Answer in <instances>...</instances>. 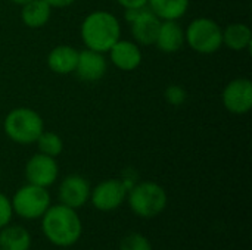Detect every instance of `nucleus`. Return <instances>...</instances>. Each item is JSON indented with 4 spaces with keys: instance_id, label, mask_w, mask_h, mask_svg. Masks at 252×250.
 I'll return each instance as SVG.
<instances>
[{
    "instance_id": "2",
    "label": "nucleus",
    "mask_w": 252,
    "mask_h": 250,
    "mask_svg": "<svg viewBox=\"0 0 252 250\" xmlns=\"http://www.w3.org/2000/svg\"><path fill=\"white\" fill-rule=\"evenodd\" d=\"M80 35L87 49L106 53L121 38V24L108 10H93L83 19Z\"/></svg>"
},
{
    "instance_id": "19",
    "label": "nucleus",
    "mask_w": 252,
    "mask_h": 250,
    "mask_svg": "<svg viewBox=\"0 0 252 250\" xmlns=\"http://www.w3.org/2000/svg\"><path fill=\"white\" fill-rule=\"evenodd\" d=\"M31 234L22 225H6L0 230V250H30Z\"/></svg>"
},
{
    "instance_id": "18",
    "label": "nucleus",
    "mask_w": 252,
    "mask_h": 250,
    "mask_svg": "<svg viewBox=\"0 0 252 250\" xmlns=\"http://www.w3.org/2000/svg\"><path fill=\"white\" fill-rule=\"evenodd\" d=\"M190 0H148V7L161 21H179L189 9Z\"/></svg>"
},
{
    "instance_id": "12",
    "label": "nucleus",
    "mask_w": 252,
    "mask_h": 250,
    "mask_svg": "<svg viewBox=\"0 0 252 250\" xmlns=\"http://www.w3.org/2000/svg\"><path fill=\"white\" fill-rule=\"evenodd\" d=\"M106 69H108V63H106L103 53L87 49V47L78 52V60H77V66L74 72L81 81H86V83L99 81L105 77Z\"/></svg>"
},
{
    "instance_id": "1",
    "label": "nucleus",
    "mask_w": 252,
    "mask_h": 250,
    "mask_svg": "<svg viewBox=\"0 0 252 250\" xmlns=\"http://www.w3.org/2000/svg\"><path fill=\"white\" fill-rule=\"evenodd\" d=\"M40 220L43 234L53 246L71 248L83 234V222L77 209L62 203L50 205Z\"/></svg>"
},
{
    "instance_id": "26",
    "label": "nucleus",
    "mask_w": 252,
    "mask_h": 250,
    "mask_svg": "<svg viewBox=\"0 0 252 250\" xmlns=\"http://www.w3.org/2000/svg\"><path fill=\"white\" fill-rule=\"evenodd\" d=\"M13 4H19V6H22V4H25V3H28V1H31V0H10Z\"/></svg>"
},
{
    "instance_id": "7",
    "label": "nucleus",
    "mask_w": 252,
    "mask_h": 250,
    "mask_svg": "<svg viewBox=\"0 0 252 250\" xmlns=\"http://www.w3.org/2000/svg\"><path fill=\"white\" fill-rule=\"evenodd\" d=\"M127 193L128 187L123 180L109 178L92 189L89 202L100 212H112L126 202Z\"/></svg>"
},
{
    "instance_id": "4",
    "label": "nucleus",
    "mask_w": 252,
    "mask_h": 250,
    "mask_svg": "<svg viewBox=\"0 0 252 250\" xmlns=\"http://www.w3.org/2000/svg\"><path fill=\"white\" fill-rule=\"evenodd\" d=\"M4 134L16 144H32L44 131V121L41 115L25 106L12 109L3 121Z\"/></svg>"
},
{
    "instance_id": "11",
    "label": "nucleus",
    "mask_w": 252,
    "mask_h": 250,
    "mask_svg": "<svg viewBox=\"0 0 252 250\" xmlns=\"http://www.w3.org/2000/svg\"><path fill=\"white\" fill-rule=\"evenodd\" d=\"M161 19L146 6L143 7L136 18L128 22L130 24V31L134 38V43L143 44V46H152L155 44L159 27H161Z\"/></svg>"
},
{
    "instance_id": "17",
    "label": "nucleus",
    "mask_w": 252,
    "mask_h": 250,
    "mask_svg": "<svg viewBox=\"0 0 252 250\" xmlns=\"http://www.w3.org/2000/svg\"><path fill=\"white\" fill-rule=\"evenodd\" d=\"M252 31L247 24L233 22L223 28V44L233 52H242L251 47Z\"/></svg>"
},
{
    "instance_id": "24",
    "label": "nucleus",
    "mask_w": 252,
    "mask_h": 250,
    "mask_svg": "<svg viewBox=\"0 0 252 250\" xmlns=\"http://www.w3.org/2000/svg\"><path fill=\"white\" fill-rule=\"evenodd\" d=\"M121 7L126 9H142L148 6V0H117Z\"/></svg>"
},
{
    "instance_id": "16",
    "label": "nucleus",
    "mask_w": 252,
    "mask_h": 250,
    "mask_svg": "<svg viewBox=\"0 0 252 250\" xmlns=\"http://www.w3.org/2000/svg\"><path fill=\"white\" fill-rule=\"evenodd\" d=\"M22 24L28 28L37 29L44 27L52 18V7L44 0H31L21 6Z\"/></svg>"
},
{
    "instance_id": "5",
    "label": "nucleus",
    "mask_w": 252,
    "mask_h": 250,
    "mask_svg": "<svg viewBox=\"0 0 252 250\" xmlns=\"http://www.w3.org/2000/svg\"><path fill=\"white\" fill-rule=\"evenodd\" d=\"M185 40L199 55H213L223 46V28L211 18H196L185 29Z\"/></svg>"
},
{
    "instance_id": "23",
    "label": "nucleus",
    "mask_w": 252,
    "mask_h": 250,
    "mask_svg": "<svg viewBox=\"0 0 252 250\" xmlns=\"http://www.w3.org/2000/svg\"><path fill=\"white\" fill-rule=\"evenodd\" d=\"M12 218H13V209H12L10 199L0 192V230L9 225Z\"/></svg>"
},
{
    "instance_id": "27",
    "label": "nucleus",
    "mask_w": 252,
    "mask_h": 250,
    "mask_svg": "<svg viewBox=\"0 0 252 250\" xmlns=\"http://www.w3.org/2000/svg\"><path fill=\"white\" fill-rule=\"evenodd\" d=\"M0 178H1V169H0Z\"/></svg>"
},
{
    "instance_id": "3",
    "label": "nucleus",
    "mask_w": 252,
    "mask_h": 250,
    "mask_svg": "<svg viewBox=\"0 0 252 250\" xmlns=\"http://www.w3.org/2000/svg\"><path fill=\"white\" fill-rule=\"evenodd\" d=\"M126 200L136 217L152 220L165 211L168 196L165 189L158 183L140 181L130 187Z\"/></svg>"
},
{
    "instance_id": "20",
    "label": "nucleus",
    "mask_w": 252,
    "mask_h": 250,
    "mask_svg": "<svg viewBox=\"0 0 252 250\" xmlns=\"http://www.w3.org/2000/svg\"><path fill=\"white\" fill-rule=\"evenodd\" d=\"M38 152L52 158H58L63 152V140L61 139L59 134L53 131H43L40 137L35 141Z\"/></svg>"
},
{
    "instance_id": "21",
    "label": "nucleus",
    "mask_w": 252,
    "mask_h": 250,
    "mask_svg": "<svg viewBox=\"0 0 252 250\" xmlns=\"http://www.w3.org/2000/svg\"><path fill=\"white\" fill-rule=\"evenodd\" d=\"M120 250H152V245L146 236L133 231L121 239Z\"/></svg>"
},
{
    "instance_id": "13",
    "label": "nucleus",
    "mask_w": 252,
    "mask_h": 250,
    "mask_svg": "<svg viewBox=\"0 0 252 250\" xmlns=\"http://www.w3.org/2000/svg\"><path fill=\"white\" fill-rule=\"evenodd\" d=\"M111 62L115 68L121 71H134L142 63V50L137 43L130 40H118L111 49H109Z\"/></svg>"
},
{
    "instance_id": "10",
    "label": "nucleus",
    "mask_w": 252,
    "mask_h": 250,
    "mask_svg": "<svg viewBox=\"0 0 252 250\" xmlns=\"http://www.w3.org/2000/svg\"><path fill=\"white\" fill-rule=\"evenodd\" d=\"M90 183L80 174H69L66 175L58 189V199L59 203L72 208L80 209L90 200Z\"/></svg>"
},
{
    "instance_id": "14",
    "label": "nucleus",
    "mask_w": 252,
    "mask_h": 250,
    "mask_svg": "<svg viewBox=\"0 0 252 250\" xmlns=\"http://www.w3.org/2000/svg\"><path fill=\"white\" fill-rule=\"evenodd\" d=\"M78 60V50L69 44H59L53 47L46 59L47 68L58 75H69L75 71Z\"/></svg>"
},
{
    "instance_id": "9",
    "label": "nucleus",
    "mask_w": 252,
    "mask_h": 250,
    "mask_svg": "<svg viewBox=\"0 0 252 250\" xmlns=\"http://www.w3.org/2000/svg\"><path fill=\"white\" fill-rule=\"evenodd\" d=\"M24 172L27 183L49 189L52 184L56 183L59 177V165L56 162V158L38 152L27 161Z\"/></svg>"
},
{
    "instance_id": "25",
    "label": "nucleus",
    "mask_w": 252,
    "mask_h": 250,
    "mask_svg": "<svg viewBox=\"0 0 252 250\" xmlns=\"http://www.w3.org/2000/svg\"><path fill=\"white\" fill-rule=\"evenodd\" d=\"M52 9H62V7H68L71 4H74L77 0H44Z\"/></svg>"
},
{
    "instance_id": "22",
    "label": "nucleus",
    "mask_w": 252,
    "mask_h": 250,
    "mask_svg": "<svg viewBox=\"0 0 252 250\" xmlns=\"http://www.w3.org/2000/svg\"><path fill=\"white\" fill-rule=\"evenodd\" d=\"M164 99L171 106H182L188 100V91L179 84H171L165 88Z\"/></svg>"
},
{
    "instance_id": "15",
    "label": "nucleus",
    "mask_w": 252,
    "mask_h": 250,
    "mask_svg": "<svg viewBox=\"0 0 252 250\" xmlns=\"http://www.w3.org/2000/svg\"><path fill=\"white\" fill-rule=\"evenodd\" d=\"M186 43L185 40V29L177 21H162L155 46L162 52V53H176L179 52L183 44Z\"/></svg>"
},
{
    "instance_id": "8",
    "label": "nucleus",
    "mask_w": 252,
    "mask_h": 250,
    "mask_svg": "<svg viewBox=\"0 0 252 250\" xmlns=\"http://www.w3.org/2000/svg\"><path fill=\"white\" fill-rule=\"evenodd\" d=\"M221 102L227 112L245 115L252 109V83L250 78H235L226 84Z\"/></svg>"
},
{
    "instance_id": "6",
    "label": "nucleus",
    "mask_w": 252,
    "mask_h": 250,
    "mask_svg": "<svg viewBox=\"0 0 252 250\" xmlns=\"http://www.w3.org/2000/svg\"><path fill=\"white\" fill-rule=\"evenodd\" d=\"M10 203L13 215H18L27 221H34L44 215V212L52 205V199L47 189L27 183L15 192Z\"/></svg>"
}]
</instances>
